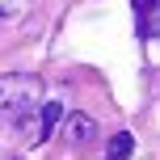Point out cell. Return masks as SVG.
Returning a JSON list of instances; mask_svg holds the SVG:
<instances>
[{"instance_id":"2","label":"cell","mask_w":160,"mask_h":160,"mask_svg":"<svg viewBox=\"0 0 160 160\" xmlns=\"http://www.w3.org/2000/svg\"><path fill=\"white\" fill-rule=\"evenodd\" d=\"M59 118H63V105H59V101L38 105V114H34V118H30V127H25V143H34V148H38L42 139H47L51 131L59 127Z\"/></svg>"},{"instance_id":"4","label":"cell","mask_w":160,"mask_h":160,"mask_svg":"<svg viewBox=\"0 0 160 160\" xmlns=\"http://www.w3.org/2000/svg\"><path fill=\"white\" fill-rule=\"evenodd\" d=\"M131 152H135V135H131V131H118V135L105 143V160H131Z\"/></svg>"},{"instance_id":"3","label":"cell","mask_w":160,"mask_h":160,"mask_svg":"<svg viewBox=\"0 0 160 160\" xmlns=\"http://www.w3.org/2000/svg\"><path fill=\"white\" fill-rule=\"evenodd\" d=\"M93 135H97V122L88 118V114H72V118H68V139H72V143H88Z\"/></svg>"},{"instance_id":"5","label":"cell","mask_w":160,"mask_h":160,"mask_svg":"<svg viewBox=\"0 0 160 160\" xmlns=\"http://www.w3.org/2000/svg\"><path fill=\"white\" fill-rule=\"evenodd\" d=\"M143 34H152V38H160V0H152V13H143Z\"/></svg>"},{"instance_id":"1","label":"cell","mask_w":160,"mask_h":160,"mask_svg":"<svg viewBox=\"0 0 160 160\" xmlns=\"http://www.w3.org/2000/svg\"><path fill=\"white\" fill-rule=\"evenodd\" d=\"M38 97H42V80H38V76H25V72L0 76V118H8V114L25 118V114L34 110Z\"/></svg>"}]
</instances>
